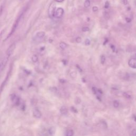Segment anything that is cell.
Wrapping results in <instances>:
<instances>
[{"instance_id":"6da1fadb","label":"cell","mask_w":136,"mask_h":136,"mask_svg":"<svg viewBox=\"0 0 136 136\" xmlns=\"http://www.w3.org/2000/svg\"><path fill=\"white\" fill-rule=\"evenodd\" d=\"M15 45L14 44H12L8 48V49H7V50L6 52V55H5L4 57L2 58L1 61H0V73L3 71L4 68L6 67L10 56H11L12 53H14V51L15 49Z\"/></svg>"},{"instance_id":"7a4b0ae2","label":"cell","mask_w":136,"mask_h":136,"mask_svg":"<svg viewBox=\"0 0 136 136\" xmlns=\"http://www.w3.org/2000/svg\"><path fill=\"white\" fill-rule=\"evenodd\" d=\"M27 7H26L24 9H23V10H22V11L20 12V14L19 15V16L18 17L17 19H16V20H15L14 25H13V26H12L11 33H10L9 35H8V37H10V36H11L12 35V34L14 33V31H15V30H16V29L18 27V25H19V23L20 22L21 20L22 19V17H23V15H24V14H25V13L26 12V11H27Z\"/></svg>"},{"instance_id":"3957f363","label":"cell","mask_w":136,"mask_h":136,"mask_svg":"<svg viewBox=\"0 0 136 136\" xmlns=\"http://www.w3.org/2000/svg\"><path fill=\"white\" fill-rule=\"evenodd\" d=\"M64 14V10L61 7H59V8H57L55 11L54 12V17H55L56 18H61Z\"/></svg>"},{"instance_id":"277c9868","label":"cell","mask_w":136,"mask_h":136,"mask_svg":"<svg viewBox=\"0 0 136 136\" xmlns=\"http://www.w3.org/2000/svg\"><path fill=\"white\" fill-rule=\"evenodd\" d=\"M128 64L130 67L133 68V69H136V59H131L128 62Z\"/></svg>"},{"instance_id":"5b68a950","label":"cell","mask_w":136,"mask_h":136,"mask_svg":"<svg viewBox=\"0 0 136 136\" xmlns=\"http://www.w3.org/2000/svg\"><path fill=\"white\" fill-rule=\"evenodd\" d=\"M45 34L43 31H41V32L38 33L36 35V38L37 39H41L42 38H43L45 36Z\"/></svg>"},{"instance_id":"8992f818","label":"cell","mask_w":136,"mask_h":136,"mask_svg":"<svg viewBox=\"0 0 136 136\" xmlns=\"http://www.w3.org/2000/svg\"><path fill=\"white\" fill-rule=\"evenodd\" d=\"M60 111L63 115H66L68 114V109L65 106H62L60 109Z\"/></svg>"},{"instance_id":"52a82bcc","label":"cell","mask_w":136,"mask_h":136,"mask_svg":"<svg viewBox=\"0 0 136 136\" xmlns=\"http://www.w3.org/2000/svg\"><path fill=\"white\" fill-rule=\"evenodd\" d=\"M74 135V131L71 129L68 130L66 133V136H73Z\"/></svg>"},{"instance_id":"ba28073f","label":"cell","mask_w":136,"mask_h":136,"mask_svg":"<svg viewBox=\"0 0 136 136\" xmlns=\"http://www.w3.org/2000/svg\"><path fill=\"white\" fill-rule=\"evenodd\" d=\"M60 48H61L63 49H64L67 48V44L64 42H61L60 44Z\"/></svg>"},{"instance_id":"9c48e42d","label":"cell","mask_w":136,"mask_h":136,"mask_svg":"<svg viewBox=\"0 0 136 136\" xmlns=\"http://www.w3.org/2000/svg\"><path fill=\"white\" fill-rule=\"evenodd\" d=\"M84 6L85 7H88L90 6V2L89 0H86L84 3Z\"/></svg>"},{"instance_id":"30bf717a","label":"cell","mask_w":136,"mask_h":136,"mask_svg":"<svg viewBox=\"0 0 136 136\" xmlns=\"http://www.w3.org/2000/svg\"><path fill=\"white\" fill-rule=\"evenodd\" d=\"M120 105V103L119 101H114L113 102V106L115 108H118Z\"/></svg>"},{"instance_id":"8fae6325","label":"cell","mask_w":136,"mask_h":136,"mask_svg":"<svg viewBox=\"0 0 136 136\" xmlns=\"http://www.w3.org/2000/svg\"><path fill=\"white\" fill-rule=\"evenodd\" d=\"M105 62V56L102 55L101 56V62L102 64H104Z\"/></svg>"},{"instance_id":"7c38bea8","label":"cell","mask_w":136,"mask_h":136,"mask_svg":"<svg viewBox=\"0 0 136 136\" xmlns=\"http://www.w3.org/2000/svg\"><path fill=\"white\" fill-rule=\"evenodd\" d=\"M123 95L124 96V97H125L127 98H130L131 97V95L129 94H128V92L124 93Z\"/></svg>"},{"instance_id":"4fadbf2b","label":"cell","mask_w":136,"mask_h":136,"mask_svg":"<svg viewBox=\"0 0 136 136\" xmlns=\"http://www.w3.org/2000/svg\"><path fill=\"white\" fill-rule=\"evenodd\" d=\"M131 136H136V129H133L131 132Z\"/></svg>"},{"instance_id":"5bb4252c","label":"cell","mask_w":136,"mask_h":136,"mask_svg":"<svg viewBox=\"0 0 136 136\" xmlns=\"http://www.w3.org/2000/svg\"><path fill=\"white\" fill-rule=\"evenodd\" d=\"M89 30V28L88 27H83L82 29V31L83 32H86V31H88Z\"/></svg>"},{"instance_id":"9a60e30c","label":"cell","mask_w":136,"mask_h":136,"mask_svg":"<svg viewBox=\"0 0 136 136\" xmlns=\"http://www.w3.org/2000/svg\"><path fill=\"white\" fill-rule=\"evenodd\" d=\"M90 44V41L89 39H86L85 41V45H89Z\"/></svg>"},{"instance_id":"2e32d148","label":"cell","mask_w":136,"mask_h":136,"mask_svg":"<svg viewBox=\"0 0 136 136\" xmlns=\"http://www.w3.org/2000/svg\"><path fill=\"white\" fill-rule=\"evenodd\" d=\"M75 41H76V42L77 43H80L82 42V38H81V37H78L76 38Z\"/></svg>"},{"instance_id":"e0dca14e","label":"cell","mask_w":136,"mask_h":136,"mask_svg":"<svg viewBox=\"0 0 136 136\" xmlns=\"http://www.w3.org/2000/svg\"><path fill=\"white\" fill-rule=\"evenodd\" d=\"M109 7V3L108 1H106L105 3V8L108 9Z\"/></svg>"},{"instance_id":"ac0fdd59","label":"cell","mask_w":136,"mask_h":136,"mask_svg":"<svg viewBox=\"0 0 136 136\" xmlns=\"http://www.w3.org/2000/svg\"><path fill=\"white\" fill-rule=\"evenodd\" d=\"M98 9L97 7H93V11L94 12H96L97 11H98Z\"/></svg>"},{"instance_id":"d6986e66","label":"cell","mask_w":136,"mask_h":136,"mask_svg":"<svg viewBox=\"0 0 136 136\" xmlns=\"http://www.w3.org/2000/svg\"><path fill=\"white\" fill-rule=\"evenodd\" d=\"M125 20H126V21L127 22H131V20L130 18H125Z\"/></svg>"},{"instance_id":"ffe728a7","label":"cell","mask_w":136,"mask_h":136,"mask_svg":"<svg viewBox=\"0 0 136 136\" xmlns=\"http://www.w3.org/2000/svg\"><path fill=\"white\" fill-rule=\"evenodd\" d=\"M123 3L124 5H127L128 4V0H123Z\"/></svg>"},{"instance_id":"44dd1931","label":"cell","mask_w":136,"mask_h":136,"mask_svg":"<svg viewBox=\"0 0 136 136\" xmlns=\"http://www.w3.org/2000/svg\"><path fill=\"white\" fill-rule=\"evenodd\" d=\"M64 0H55V1H56L57 2H62L63 1H64Z\"/></svg>"}]
</instances>
